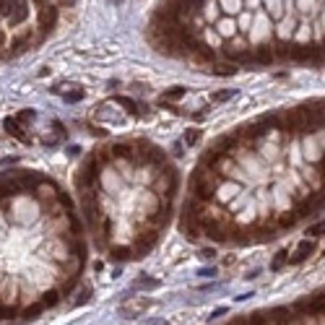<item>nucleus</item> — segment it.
Here are the masks:
<instances>
[{"label": "nucleus", "mask_w": 325, "mask_h": 325, "mask_svg": "<svg viewBox=\"0 0 325 325\" xmlns=\"http://www.w3.org/2000/svg\"><path fill=\"white\" fill-rule=\"evenodd\" d=\"M289 60L297 62H320L322 60V50L315 45H291L289 47Z\"/></svg>", "instance_id": "obj_3"}, {"label": "nucleus", "mask_w": 325, "mask_h": 325, "mask_svg": "<svg viewBox=\"0 0 325 325\" xmlns=\"http://www.w3.org/2000/svg\"><path fill=\"white\" fill-rule=\"evenodd\" d=\"M78 99H83V89H81V86H76L73 94H65V102H78Z\"/></svg>", "instance_id": "obj_26"}, {"label": "nucleus", "mask_w": 325, "mask_h": 325, "mask_svg": "<svg viewBox=\"0 0 325 325\" xmlns=\"http://www.w3.org/2000/svg\"><path fill=\"white\" fill-rule=\"evenodd\" d=\"M201 141V130L198 127H187L185 130V146H195Z\"/></svg>", "instance_id": "obj_18"}, {"label": "nucleus", "mask_w": 325, "mask_h": 325, "mask_svg": "<svg viewBox=\"0 0 325 325\" xmlns=\"http://www.w3.org/2000/svg\"><path fill=\"white\" fill-rule=\"evenodd\" d=\"M307 234H310V237H320V234H325V221H317V224H315V226H312Z\"/></svg>", "instance_id": "obj_28"}, {"label": "nucleus", "mask_w": 325, "mask_h": 325, "mask_svg": "<svg viewBox=\"0 0 325 325\" xmlns=\"http://www.w3.org/2000/svg\"><path fill=\"white\" fill-rule=\"evenodd\" d=\"M156 286H159V281L151 278V276H141V278L136 281V289H146V291H151V289H156Z\"/></svg>", "instance_id": "obj_16"}, {"label": "nucleus", "mask_w": 325, "mask_h": 325, "mask_svg": "<svg viewBox=\"0 0 325 325\" xmlns=\"http://www.w3.org/2000/svg\"><path fill=\"white\" fill-rule=\"evenodd\" d=\"M234 94H237L234 89H221V91H216V94H213V102H229Z\"/></svg>", "instance_id": "obj_24"}, {"label": "nucleus", "mask_w": 325, "mask_h": 325, "mask_svg": "<svg viewBox=\"0 0 325 325\" xmlns=\"http://www.w3.org/2000/svg\"><path fill=\"white\" fill-rule=\"evenodd\" d=\"M112 102L120 104V107H125L130 115H146V107L141 102H136V99H130V96H112Z\"/></svg>", "instance_id": "obj_10"}, {"label": "nucleus", "mask_w": 325, "mask_h": 325, "mask_svg": "<svg viewBox=\"0 0 325 325\" xmlns=\"http://www.w3.org/2000/svg\"><path fill=\"white\" fill-rule=\"evenodd\" d=\"M130 255H133V247H112V250H110V257H112V260H120V263L130 260Z\"/></svg>", "instance_id": "obj_14"}, {"label": "nucleus", "mask_w": 325, "mask_h": 325, "mask_svg": "<svg viewBox=\"0 0 325 325\" xmlns=\"http://www.w3.org/2000/svg\"><path fill=\"white\" fill-rule=\"evenodd\" d=\"M216 31H219V34H224L226 39H232V37H234V21H232V18L216 21Z\"/></svg>", "instance_id": "obj_13"}, {"label": "nucleus", "mask_w": 325, "mask_h": 325, "mask_svg": "<svg viewBox=\"0 0 325 325\" xmlns=\"http://www.w3.org/2000/svg\"><path fill=\"white\" fill-rule=\"evenodd\" d=\"M57 201L68 208V211H73V201H71V195H65V192H57Z\"/></svg>", "instance_id": "obj_27"}, {"label": "nucleus", "mask_w": 325, "mask_h": 325, "mask_svg": "<svg viewBox=\"0 0 325 325\" xmlns=\"http://www.w3.org/2000/svg\"><path fill=\"white\" fill-rule=\"evenodd\" d=\"M89 297H91V289H83V291L76 297V305H86V302H89Z\"/></svg>", "instance_id": "obj_29"}, {"label": "nucleus", "mask_w": 325, "mask_h": 325, "mask_svg": "<svg viewBox=\"0 0 325 325\" xmlns=\"http://www.w3.org/2000/svg\"><path fill=\"white\" fill-rule=\"evenodd\" d=\"M34 6H47V3H52V0H31Z\"/></svg>", "instance_id": "obj_35"}, {"label": "nucleus", "mask_w": 325, "mask_h": 325, "mask_svg": "<svg viewBox=\"0 0 325 325\" xmlns=\"http://www.w3.org/2000/svg\"><path fill=\"white\" fill-rule=\"evenodd\" d=\"M3 47H6V31L0 29V50H3Z\"/></svg>", "instance_id": "obj_33"}, {"label": "nucleus", "mask_w": 325, "mask_h": 325, "mask_svg": "<svg viewBox=\"0 0 325 325\" xmlns=\"http://www.w3.org/2000/svg\"><path fill=\"white\" fill-rule=\"evenodd\" d=\"M297 219H299L297 213H284V216L278 219V226H281V229H291V226L297 224Z\"/></svg>", "instance_id": "obj_20"}, {"label": "nucleus", "mask_w": 325, "mask_h": 325, "mask_svg": "<svg viewBox=\"0 0 325 325\" xmlns=\"http://www.w3.org/2000/svg\"><path fill=\"white\" fill-rule=\"evenodd\" d=\"M317 172H320V175H322V177H325V159H322V161H320V164H317Z\"/></svg>", "instance_id": "obj_34"}, {"label": "nucleus", "mask_w": 325, "mask_h": 325, "mask_svg": "<svg viewBox=\"0 0 325 325\" xmlns=\"http://www.w3.org/2000/svg\"><path fill=\"white\" fill-rule=\"evenodd\" d=\"M276 60V52H273V47H268V45H257V47H252V62H260V65H271Z\"/></svg>", "instance_id": "obj_9"}, {"label": "nucleus", "mask_w": 325, "mask_h": 325, "mask_svg": "<svg viewBox=\"0 0 325 325\" xmlns=\"http://www.w3.org/2000/svg\"><path fill=\"white\" fill-rule=\"evenodd\" d=\"M317 250V245H315V240H307V242H299V247L291 252V257H289V263L291 266H297V263H305V260L312 255Z\"/></svg>", "instance_id": "obj_6"}, {"label": "nucleus", "mask_w": 325, "mask_h": 325, "mask_svg": "<svg viewBox=\"0 0 325 325\" xmlns=\"http://www.w3.org/2000/svg\"><path fill=\"white\" fill-rule=\"evenodd\" d=\"M57 302H60V291L55 289V291H45V294H42V307H52V305H57Z\"/></svg>", "instance_id": "obj_17"}, {"label": "nucleus", "mask_w": 325, "mask_h": 325, "mask_svg": "<svg viewBox=\"0 0 325 325\" xmlns=\"http://www.w3.org/2000/svg\"><path fill=\"white\" fill-rule=\"evenodd\" d=\"M31 37H34V31H26V34H21V37L11 39V45H8V57L21 55L24 50H29V42H31Z\"/></svg>", "instance_id": "obj_8"}, {"label": "nucleus", "mask_w": 325, "mask_h": 325, "mask_svg": "<svg viewBox=\"0 0 325 325\" xmlns=\"http://www.w3.org/2000/svg\"><path fill=\"white\" fill-rule=\"evenodd\" d=\"M42 310H45V307H42V302H39V305H29L24 312H21V317H24V320H31V317H37Z\"/></svg>", "instance_id": "obj_22"}, {"label": "nucleus", "mask_w": 325, "mask_h": 325, "mask_svg": "<svg viewBox=\"0 0 325 325\" xmlns=\"http://www.w3.org/2000/svg\"><path fill=\"white\" fill-rule=\"evenodd\" d=\"M182 151H185V143H177L175 146V156H182Z\"/></svg>", "instance_id": "obj_32"}, {"label": "nucleus", "mask_w": 325, "mask_h": 325, "mask_svg": "<svg viewBox=\"0 0 325 325\" xmlns=\"http://www.w3.org/2000/svg\"><path fill=\"white\" fill-rule=\"evenodd\" d=\"M320 50H322V57H325V42H322V45H320Z\"/></svg>", "instance_id": "obj_36"}, {"label": "nucleus", "mask_w": 325, "mask_h": 325, "mask_svg": "<svg viewBox=\"0 0 325 325\" xmlns=\"http://www.w3.org/2000/svg\"><path fill=\"white\" fill-rule=\"evenodd\" d=\"M156 242H159V234H156V232H146V234H141L138 240L133 242V255H136V257L146 255Z\"/></svg>", "instance_id": "obj_5"}, {"label": "nucleus", "mask_w": 325, "mask_h": 325, "mask_svg": "<svg viewBox=\"0 0 325 325\" xmlns=\"http://www.w3.org/2000/svg\"><path fill=\"white\" fill-rule=\"evenodd\" d=\"M190 3H192V8H195V11H201V8L208 3V0H190Z\"/></svg>", "instance_id": "obj_30"}, {"label": "nucleus", "mask_w": 325, "mask_h": 325, "mask_svg": "<svg viewBox=\"0 0 325 325\" xmlns=\"http://www.w3.org/2000/svg\"><path fill=\"white\" fill-rule=\"evenodd\" d=\"M21 0H0V16L3 18H11V13L18 8Z\"/></svg>", "instance_id": "obj_15"}, {"label": "nucleus", "mask_w": 325, "mask_h": 325, "mask_svg": "<svg viewBox=\"0 0 325 325\" xmlns=\"http://www.w3.org/2000/svg\"><path fill=\"white\" fill-rule=\"evenodd\" d=\"M297 312H305L310 317H317V315H325V294H315V297H307V299H299L294 305Z\"/></svg>", "instance_id": "obj_4"}, {"label": "nucleus", "mask_w": 325, "mask_h": 325, "mask_svg": "<svg viewBox=\"0 0 325 325\" xmlns=\"http://www.w3.org/2000/svg\"><path fill=\"white\" fill-rule=\"evenodd\" d=\"M71 6H76V0H60V8H71Z\"/></svg>", "instance_id": "obj_31"}, {"label": "nucleus", "mask_w": 325, "mask_h": 325, "mask_svg": "<svg viewBox=\"0 0 325 325\" xmlns=\"http://www.w3.org/2000/svg\"><path fill=\"white\" fill-rule=\"evenodd\" d=\"M185 94H187L185 86H172V89H167V91L161 94V102H177V99H182Z\"/></svg>", "instance_id": "obj_12"}, {"label": "nucleus", "mask_w": 325, "mask_h": 325, "mask_svg": "<svg viewBox=\"0 0 325 325\" xmlns=\"http://www.w3.org/2000/svg\"><path fill=\"white\" fill-rule=\"evenodd\" d=\"M16 120H18L21 125H26V122L37 120V112H34V110H21V112H16Z\"/></svg>", "instance_id": "obj_21"}, {"label": "nucleus", "mask_w": 325, "mask_h": 325, "mask_svg": "<svg viewBox=\"0 0 325 325\" xmlns=\"http://www.w3.org/2000/svg\"><path fill=\"white\" fill-rule=\"evenodd\" d=\"M57 18H60V6H52V3L39 6V11H37V24H39L42 37H47V34L57 26Z\"/></svg>", "instance_id": "obj_2"}, {"label": "nucleus", "mask_w": 325, "mask_h": 325, "mask_svg": "<svg viewBox=\"0 0 325 325\" xmlns=\"http://www.w3.org/2000/svg\"><path fill=\"white\" fill-rule=\"evenodd\" d=\"M219 182H224V180L216 177L211 169L198 164V169H195L192 177H190V195L201 203H208V201H213L216 190H219Z\"/></svg>", "instance_id": "obj_1"}, {"label": "nucleus", "mask_w": 325, "mask_h": 325, "mask_svg": "<svg viewBox=\"0 0 325 325\" xmlns=\"http://www.w3.org/2000/svg\"><path fill=\"white\" fill-rule=\"evenodd\" d=\"M213 73L216 76H234L237 68H234V65H213Z\"/></svg>", "instance_id": "obj_23"}, {"label": "nucleus", "mask_w": 325, "mask_h": 325, "mask_svg": "<svg viewBox=\"0 0 325 325\" xmlns=\"http://www.w3.org/2000/svg\"><path fill=\"white\" fill-rule=\"evenodd\" d=\"M286 257H289V252H278V255H276V260L271 263V268H273V271H281V266L286 263Z\"/></svg>", "instance_id": "obj_25"}, {"label": "nucleus", "mask_w": 325, "mask_h": 325, "mask_svg": "<svg viewBox=\"0 0 325 325\" xmlns=\"http://www.w3.org/2000/svg\"><path fill=\"white\" fill-rule=\"evenodd\" d=\"M3 125H6V133H8V136H13V138H18L21 143H26V146L31 143V138L26 136V130H24V125H21V122H18L16 117H8V120H6Z\"/></svg>", "instance_id": "obj_7"}, {"label": "nucleus", "mask_w": 325, "mask_h": 325, "mask_svg": "<svg viewBox=\"0 0 325 325\" xmlns=\"http://www.w3.org/2000/svg\"><path fill=\"white\" fill-rule=\"evenodd\" d=\"M219 6L224 8L226 16H234L237 11H240V0H219Z\"/></svg>", "instance_id": "obj_19"}, {"label": "nucleus", "mask_w": 325, "mask_h": 325, "mask_svg": "<svg viewBox=\"0 0 325 325\" xmlns=\"http://www.w3.org/2000/svg\"><path fill=\"white\" fill-rule=\"evenodd\" d=\"M26 18H29V6H26V0H21L18 8H16V11L11 13V18H8V26H11V29H13V26H21Z\"/></svg>", "instance_id": "obj_11"}]
</instances>
